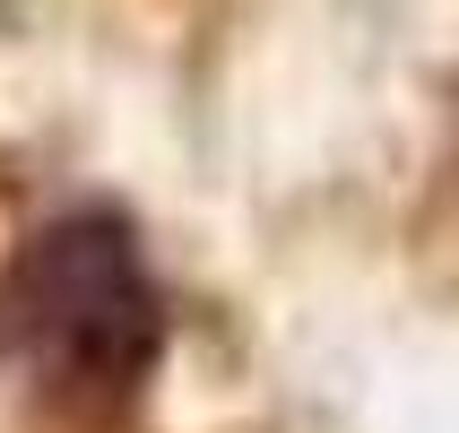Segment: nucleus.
<instances>
[{
  "label": "nucleus",
  "instance_id": "obj_1",
  "mask_svg": "<svg viewBox=\"0 0 459 433\" xmlns=\"http://www.w3.org/2000/svg\"><path fill=\"white\" fill-rule=\"evenodd\" d=\"M18 312L61 382L122 390L156 347V286L113 217H61L18 269Z\"/></svg>",
  "mask_w": 459,
  "mask_h": 433
}]
</instances>
